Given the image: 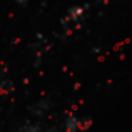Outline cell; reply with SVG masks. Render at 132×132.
Masks as SVG:
<instances>
[{"label":"cell","instance_id":"obj_1","mask_svg":"<svg viewBox=\"0 0 132 132\" xmlns=\"http://www.w3.org/2000/svg\"><path fill=\"white\" fill-rule=\"evenodd\" d=\"M17 2H19V3H23V2H25V0H17Z\"/></svg>","mask_w":132,"mask_h":132}]
</instances>
